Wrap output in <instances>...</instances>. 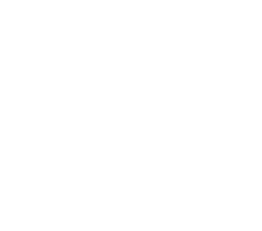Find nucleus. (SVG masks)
Listing matches in <instances>:
<instances>
[]
</instances>
